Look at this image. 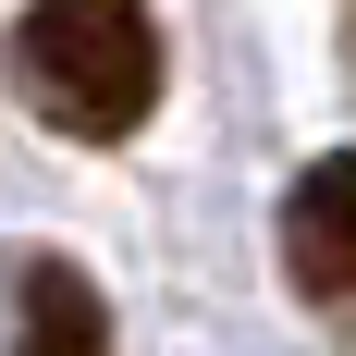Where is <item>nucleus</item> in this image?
<instances>
[{
	"instance_id": "f257e3e1",
	"label": "nucleus",
	"mask_w": 356,
	"mask_h": 356,
	"mask_svg": "<svg viewBox=\"0 0 356 356\" xmlns=\"http://www.w3.org/2000/svg\"><path fill=\"white\" fill-rule=\"evenodd\" d=\"M13 62H25V99L86 147L136 136L160 111V25H147V0H25Z\"/></svg>"
},
{
	"instance_id": "7ed1b4c3",
	"label": "nucleus",
	"mask_w": 356,
	"mask_h": 356,
	"mask_svg": "<svg viewBox=\"0 0 356 356\" xmlns=\"http://www.w3.org/2000/svg\"><path fill=\"white\" fill-rule=\"evenodd\" d=\"M13 356H111V307L74 258H25L13 270Z\"/></svg>"
},
{
	"instance_id": "f03ea898",
	"label": "nucleus",
	"mask_w": 356,
	"mask_h": 356,
	"mask_svg": "<svg viewBox=\"0 0 356 356\" xmlns=\"http://www.w3.org/2000/svg\"><path fill=\"white\" fill-rule=\"evenodd\" d=\"M283 270L320 320H356V147L307 160L283 197Z\"/></svg>"
},
{
	"instance_id": "20e7f679",
	"label": "nucleus",
	"mask_w": 356,
	"mask_h": 356,
	"mask_svg": "<svg viewBox=\"0 0 356 356\" xmlns=\"http://www.w3.org/2000/svg\"><path fill=\"white\" fill-rule=\"evenodd\" d=\"M344 49H356V37H344Z\"/></svg>"
}]
</instances>
